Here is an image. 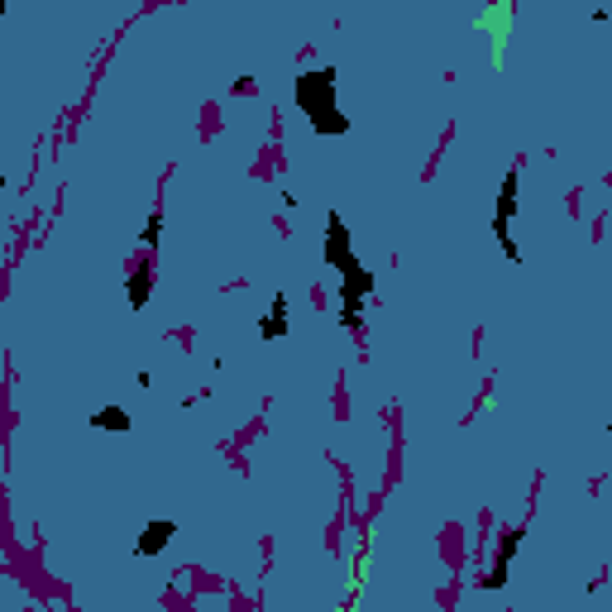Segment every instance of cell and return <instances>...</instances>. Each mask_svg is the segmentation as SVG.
<instances>
[{
    "mask_svg": "<svg viewBox=\"0 0 612 612\" xmlns=\"http://www.w3.org/2000/svg\"><path fill=\"white\" fill-rule=\"evenodd\" d=\"M177 531H183V526H177L173 517H149L144 531H139V540H134V560H153V555H163L177 540Z\"/></svg>",
    "mask_w": 612,
    "mask_h": 612,
    "instance_id": "8992f818",
    "label": "cell"
},
{
    "mask_svg": "<svg viewBox=\"0 0 612 612\" xmlns=\"http://www.w3.org/2000/svg\"><path fill=\"white\" fill-rule=\"evenodd\" d=\"M373 287H378V273L373 268H364V263H350V268L340 273V326L350 330V336H359L364 330V306H369V297H373Z\"/></svg>",
    "mask_w": 612,
    "mask_h": 612,
    "instance_id": "3957f363",
    "label": "cell"
},
{
    "mask_svg": "<svg viewBox=\"0 0 612 612\" xmlns=\"http://www.w3.org/2000/svg\"><path fill=\"white\" fill-rule=\"evenodd\" d=\"M292 101L311 124V134L321 139H340L350 134V115L340 110V72L336 67H306V72L292 77Z\"/></svg>",
    "mask_w": 612,
    "mask_h": 612,
    "instance_id": "6da1fadb",
    "label": "cell"
},
{
    "mask_svg": "<svg viewBox=\"0 0 612 612\" xmlns=\"http://www.w3.org/2000/svg\"><path fill=\"white\" fill-rule=\"evenodd\" d=\"M91 430H101V436H130L134 430V416L120 407V402H106V407H96L91 412V421H87Z\"/></svg>",
    "mask_w": 612,
    "mask_h": 612,
    "instance_id": "9c48e42d",
    "label": "cell"
},
{
    "mask_svg": "<svg viewBox=\"0 0 612 612\" xmlns=\"http://www.w3.org/2000/svg\"><path fill=\"white\" fill-rule=\"evenodd\" d=\"M139 244H144V249H158V244H163V211H158V206H153V211L144 216V230H139Z\"/></svg>",
    "mask_w": 612,
    "mask_h": 612,
    "instance_id": "30bf717a",
    "label": "cell"
},
{
    "mask_svg": "<svg viewBox=\"0 0 612 612\" xmlns=\"http://www.w3.org/2000/svg\"><path fill=\"white\" fill-rule=\"evenodd\" d=\"M321 254H326V263H330L336 273H344V268L359 259V254H354V240H350V225H344L340 211L326 216V244H321Z\"/></svg>",
    "mask_w": 612,
    "mask_h": 612,
    "instance_id": "5b68a950",
    "label": "cell"
},
{
    "mask_svg": "<svg viewBox=\"0 0 612 612\" xmlns=\"http://www.w3.org/2000/svg\"><path fill=\"white\" fill-rule=\"evenodd\" d=\"M292 336V297L287 292H273L268 311L259 316V340L263 344H283Z\"/></svg>",
    "mask_w": 612,
    "mask_h": 612,
    "instance_id": "52a82bcc",
    "label": "cell"
},
{
    "mask_svg": "<svg viewBox=\"0 0 612 612\" xmlns=\"http://www.w3.org/2000/svg\"><path fill=\"white\" fill-rule=\"evenodd\" d=\"M0 20H5V0H0Z\"/></svg>",
    "mask_w": 612,
    "mask_h": 612,
    "instance_id": "8fae6325",
    "label": "cell"
},
{
    "mask_svg": "<svg viewBox=\"0 0 612 612\" xmlns=\"http://www.w3.org/2000/svg\"><path fill=\"white\" fill-rule=\"evenodd\" d=\"M517 211H522V173L507 168L503 183H497V206H493L489 230H493V240H497V249H503V259L512 263V268H522V244H517V234H512Z\"/></svg>",
    "mask_w": 612,
    "mask_h": 612,
    "instance_id": "7a4b0ae2",
    "label": "cell"
},
{
    "mask_svg": "<svg viewBox=\"0 0 612 612\" xmlns=\"http://www.w3.org/2000/svg\"><path fill=\"white\" fill-rule=\"evenodd\" d=\"M153 283H158V268H153L149 259L130 263V273H124V297H130V311H144V306H149Z\"/></svg>",
    "mask_w": 612,
    "mask_h": 612,
    "instance_id": "ba28073f",
    "label": "cell"
},
{
    "mask_svg": "<svg viewBox=\"0 0 612 612\" xmlns=\"http://www.w3.org/2000/svg\"><path fill=\"white\" fill-rule=\"evenodd\" d=\"M522 540H526V531L522 526H507L503 531V546L493 550V560H489V574L479 579V589L483 593H497V589H507V579H512V560L522 555Z\"/></svg>",
    "mask_w": 612,
    "mask_h": 612,
    "instance_id": "277c9868",
    "label": "cell"
}]
</instances>
